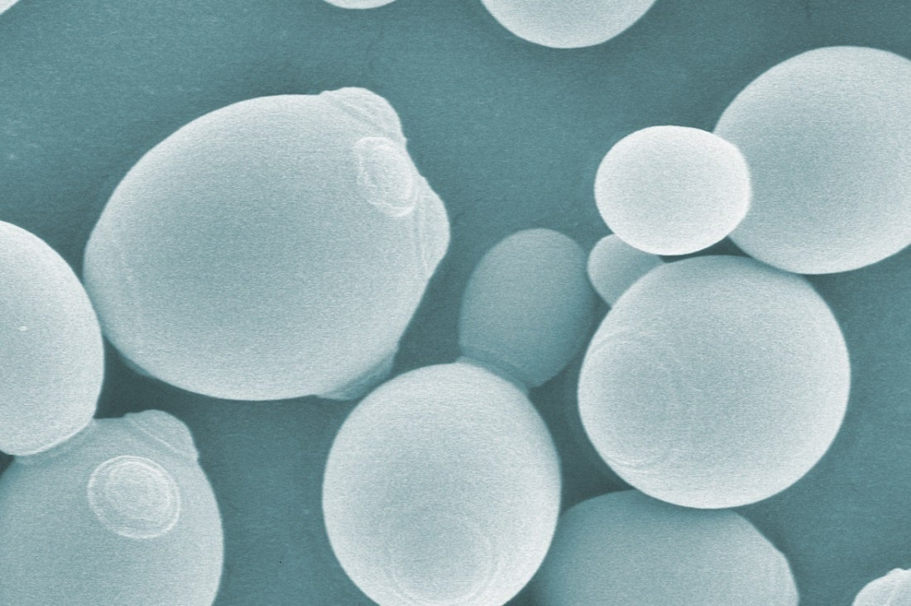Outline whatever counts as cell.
<instances>
[{
  "label": "cell",
  "mask_w": 911,
  "mask_h": 606,
  "mask_svg": "<svg viewBox=\"0 0 911 606\" xmlns=\"http://www.w3.org/2000/svg\"><path fill=\"white\" fill-rule=\"evenodd\" d=\"M560 460L526 391L464 358L387 381L347 416L322 510L345 574L382 606H501L536 576Z\"/></svg>",
  "instance_id": "obj_1"
},
{
  "label": "cell",
  "mask_w": 911,
  "mask_h": 606,
  "mask_svg": "<svg viewBox=\"0 0 911 606\" xmlns=\"http://www.w3.org/2000/svg\"><path fill=\"white\" fill-rule=\"evenodd\" d=\"M820 330L753 258L663 263L593 336L577 406L588 439L634 489L715 509L795 441L833 390Z\"/></svg>",
  "instance_id": "obj_2"
},
{
  "label": "cell",
  "mask_w": 911,
  "mask_h": 606,
  "mask_svg": "<svg viewBox=\"0 0 911 606\" xmlns=\"http://www.w3.org/2000/svg\"><path fill=\"white\" fill-rule=\"evenodd\" d=\"M224 540L187 425L93 420L0 485V606H210Z\"/></svg>",
  "instance_id": "obj_3"
},
{
  "label": "cell",
  "mask_w": 911,
  "mask_h": 606,
  "mask_svg": "<svg viewBox=\"0 0 911 606\" xmlns=\"http://www.w3.org/2000/svg\"><path fill=\"white\" fill-rule=\"evenodd\" d=\"M720 136L748 166L749 208L729 237L752 258L813 276L910 246L909 125L771 123Z\"/></svg>",
  "instance_id": "obj_4"
},
{
  "label": "cell",
  "mask_w": 911,
  "mask_h": 606,
  "mask_svg": "<svg viewBox=\"0 0 911 606\" xmlns=\"http://www.w3.org/2000/svg\"><path fill=\"white\" fill-rule=\"evenodd\" d=\"M738 514L672 504L640 490L569 509L536 572L545 605H742Z\"/></svg>",
  "instance_id": "obj_5"
},
{
  "label": "cell",
  "mask_w": 911,
  "mask_h": 606,
  "mask_svg": "<svg viewBox=\"0 0 911 606\" xmlns=\"http://www.w3.org/2000/svg\"><path fill=\"white\" fill-rule=\"evenodd\" d=\"M0 448L44 452L93 421L105 369L102 327L71 264L1 221Z\"/></svg>",
  "instance_id": "obj_6"
},
{
  "label": "cell",
  "mask_w": 911,
  "mask_h": 606,
  "mask_svg": "<svg viewBox=\"0 0 911 606\" xmlns=\"http://www.w3.org/2000/svg\"><path fill=\"white\" fill-rule=\"evenodd\" d=\"M593 313L581 246L552 230L519 231L495 246L470 279L462 358L524 391L537 387L578 352Z\"/></svg>",
  "instance_id": "obj_7"
},
{
  "label": "cell",
  "mask_w": 911,
  "mask_h": 606,
  "mask_svg": "<svg viewBox=\"0 0 911 606\" xmlns=\"http://www.w3.org/2000/svg\"><path fill=\"white\" fill-rule=\"evenodd\" d=\"M593 192L615 235L650 254L681 255L736 230L749 208L751 181L741 152L716 133L653 125L611 147Z\"/></svg>",
  "instance_id": "obj_8"
},
{
  "label": "cell",
  "mask_w": 911,
  "mask_h": 606,
  "mask_svg": "<svg viewBox=\"0 0 911 606\" xmlns=\"http://www.w3.org/2000/svg\"><path fill=\"white\" fill-rule=\"evenodd\" d=\"M651 0L531 2L528 37L556 48H580L621 34L653 5Z\"/></svg>",
  "instance_id": "obj_9"
},
{
  "label": "cell",
  "mask_w": 911,
  "mask_h": 606,
  "mask_svg": "<svg viewBox=\"0 0 911 606\" xmlns=\"http://www.w3.org/2000/svg\"><path fill=\"white\" fill-rule=\"evenodd\" d=\"M663 263L658 255L611 234L593 247L586 259V273L596 292L612 307L632 286Z\"/></svg>",
  "instance_id": "obj_10"
}]
</instances>
